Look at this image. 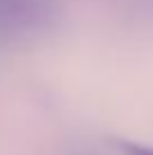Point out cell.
I'll return each mask as SVG.
<instances>
[{"label":"cell","mask_w":153,"mask_h":155,"mask_svg":"<svg viewBox=\"0 0 153 155\" xmlns=\"http://www.w3.org/2000/svg\"><path fill=\"white\" fill-rule=\"evenodd\" d=\"M119 148H122L124 155H153V146H146V144L140 142H119Z\"/></svg>","instance_id":"obj_1"}]
</instances>
